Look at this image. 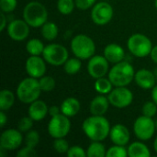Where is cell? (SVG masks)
<instances>
[{"label":"cell","mask_w":157,"mask_h":157,"mask_svg":"<svg viewBox=\"0 0 157 157\" xmlns=\"http://www.w3.org/2000/svg\"><path fill=\"white\" fill-rule=\"evenodd\" d=\"M25 143H26V145L35 148L40 143L39 132L37 131H33V130L29 131L25 137Z\"/></svg>","instance_id":"obj_32"},{"label":"cell","mask_w":157,"mask_h":157,"mask_svg":"<svg viewBox=\"0 0 157 157\" xmlns=\"http://www.w3.org/2000/svg\"><path fill=\"white\" fill-rule=\"evenodd\" d=\"M128 156L130 157H150L151 152L146 144L141 142H134L129 145Z\"/></svg>","instance_id":"obj_22"},{"label":"cell","mask_w":157,"mask_h":157,"mask_svg":"<svg viewBox=\"0 0 157 157\" xmlns=\"http://www.w3.org/2000/svg\"><path fill=\"white\" fill-rule=\"evenodd\" d=\"M6 122H7V116L6 115L5 111L1 110V112H0V126H1V128H4L5 125L6 124Z\"/></svg>","instance_id":"obj_42"},{"label":"cell","mask_w":157,"mask_h":157,"mask_svg":"<svg viewBox=\"0 0 157 157\" xmlns=\"http://www.w3.org/2000/svg\"><path fill=\"white\" fill-rule=\"evenodd\" d=\"M15 103V95L8 89H3L0 92V109L3 111L8 110Z\"/></svg>","instance_id":"obj_24"},{"label":"cell","mask_w":157,"mask_h":157,"mask_svg":"<svg viewBox=\"0 0 157 157\" xmlns=\"http://www.w3.org/2000/svg\"><path fill=\"white\" fill-rule=\"evenodd\" d=\"M154 74H155V80H156V83H157V67L155 69V71H154Z\"/></svg>","instance_id":"obj_46"},{"label":"cell","mask_w":157,"mask_h":157,"mask_svg":"<svg viewBox=\"0 0 157 157\" xmlns=\"http://www.w3.org/2000/svg\"><path fill=\"white\" fill-rule=\"evenodd\" d=\"M83 132L92 142H102L110 132V124L104 116L92 115L86 118L82 125Z\"/></svg>","instance_id":"obj_1"},{"label":"cell","mask_w":157,"mask_h":157,"mask_svg":"<svg viewBox=\"0 0 157 157\" xmlns=\"http://www.w3.org/2000/svg\"><path fill=\"white\" fill-rule=\"evenodd\" d=\"M109 62L103 55H94L92 56L87 63V72L89 75L98 79L100 77H104L109 73Z\"/></svg>","instance_id":"obj_12"},{"label":"cell","mask_w":157,"mask_h":157,"mask_svg":"<svg viewBox=\"0 0 157 157\" xmlns=\"http://www.w3.org/2000/svg\"><path fill=\"white\" fill-rule=\"evenodd\" d=\"M75 6V0H58L57 9L63 15H69L74 11Z\"/></svg>","instance_id":"obj_29"},{"label":"cell","mask_w":157,"mask_h":157,"mask_svg":"<svg viewBox=\"0 0 157 157\" xmlns=\"http://www.w3.org/2000/svg\"><path fill=\"white\" fill-rule=\"evenodd\" d=\"M6 13L2 12L1 13V25H0V30L3 31L6 27H7V19H6V17L5 15Z\"/></svg>","instance_id":"obj_41"},{"label":"cell","mask_w":157,"mask_h":157,"mask_svg":"<svg viewBox=\"0 0 157 157\" xmlns=\"http://www.w3.org/2000/svg\"><path fill=\"white\" fill-rule=\"evenodd\" d=\"M71 121L69 117L65 116L63 113H60L54 117H52L51 121L48 123V132L51 137L64 138L70 132Z\"/></svg>","instance_id":"obj_8"},{"label":"cell","mask_w":157,"mask_h":157,"mask_svg":"<svg viewBox=\"0 0 157 157\" xmlns=\"http://www.w3.org/2000/svg\"><path fill=\"white\" fill-rule=\"evenodd\" d=\"M104 56L109 62V63L115 64L123 61L125 57V52L121 45L117 43H110L105 47Z\"/></svg>","instance_id":"obj_19"},{"label":"cell","mask_w":157,"mask_h":157,"mask_svg":"<svg viewBox=\"0 0 157 157\" xmlns=\"http://www.w3.org/2000/svg\"><path fill=\"white\" fill-rule=\"evenodd\" d=\"M41 92L39 80L31 76L23 79L17 87V97L24 104H30L37 100Z\"/></svg>","instance_id":"obj_4"},{"label":"cell","mask_w":157,"mask_h":157,"mask_svg":"<svg viewBox=\"0 0 157 157\" xmlns=\"http://www.w3.org/2000/svg\"><path fill=\"white\" fill-rule=\"evenodd\" d=\"M97 0H75V6L81 10H86L95 5Z\"/></svg>","instance_id":"obj_39"},{"label":"cell","mask_w":157,"mask_h":157,"mask_svg":"<svg viewBox=\"0 0 157 157\" xmlns=\"http://www.w3.org/2000/svg\"><path fill=\"white\" fill-rule=\"evenodd\" d=\"M128 156V149L122 145L114 144L107 150L106 157H126Z\"/></svg>","instance_id":"obj_30"},{"label":"cell","mask_w":157,"mask_h":157,"mask_svg":"<svg viewBox=\"0 0 157 157\" xmlns=\"http://www.w3.org/2000/svg\"><path fill=\"white\" fill-rule=\"evenodd\" d=\"M7 34L15 41H22L29 35V25L23 19H15L7 25Z\"/></svg>","instance_id":"obj_14"},{"label":"cell","mask_w":157,"mask_h":157,"mask_svg":"<svg viewBox=\"0 0 157 157\" xmlns=\"http://www.w3.org/2000/svg\"><path fill=\"white\" fill-rule=\"evenodd\" d=\"M127 47L133 56L137 58H144L150 55L154 46L147 36L141 33H135L128 39Z\"/></svg>","instance_id":"obj_6"},{"label":"cell","mask_w":157,"mask_h":157,"mask_svg":"<svg viewBox=\"0 0 157 157\" xmlns=\"http://www.w3.org/2000/svg\"><path fill=\"white\" fill-rule=\"evenodd\" d=\"M69 148L68 142L63 138H57L53 142V149L58 154H67Z\"/></svg>","instance_id":"obj_33"},{"label":"cell","mask_w":157,"mask_h":157,"mask_svg":"<svg viewBox=\"0 0 157 157\" xmlns=\"http://www.w3.org/2000/svg\"><path fill=\"white\" fill-rule=\"evenodd\" d=\"M71 50L75 57L81 60H87L95 55L96 44L87 35L78 34L71 40Z\"/></svg>","instance_id":"obj_5"},{"label":"cell","mask_w":157,"mask_h":157,"mask_svg":"<svg viewBox=\"0 0 157 157\" xmlns=\"http://www.w3.org/2000/svg\"><path fill=\"white\" fill-rule=\"evenodd\" d=\"M156 131L155 121L147 116L138 117L133 123V132L136 137L141 141L150 140Z\"/></svg>","instance_id":"obj_9"},{"label":"cell","mask_w":157,"mask_h":157,"mask_svg":"<svg viewBox=\"0 0 157 157\" xmlns=\"http://www.w3.org/2000/svg\"><path fill=\"white\" fill-rule=\"evenodd\" d=\"M106 154L107 150L105 145L97 141H93L86 150V155L88 157H104L106 156Z\"/></svg>","instance_id":"obj_25"},{"label":"cell","mask_w":157,"mask_h":157,"mask_svg":"<svg viewBox=\"0 0 157 157\" xmlns=\"http://www.w3.org/2000/svg\"><path fill=\"white\" fill-rule=\"evenodd\" d=\"M155 126H156V130H157V119L155 120Z\"/></svg>","instance_id":"obj_48"},{"label":"cell","mask_w":157,"mask_h":157,"mask_svg":"<svg viewBox=\"0 0 157 157\" xmlns=\"http://www.w3.org/2000/svg\"><path fill=\"white\" fill-rule=\"evenodd\" d=\"M23 141V136L21 132L17 129H7L4 131L0 137V147L5 150L12 151L17 149Z\"/></svg>","instance_id":"obj_13"},{"label":"cell","mask_w":157,"mask_h":157,"mask_svg":"<svg viewBox=\"0 0 157 157\" xmlns=\"http://www.w3.org/2000/svg\"><path fill=\"white\" fill-rule=\"evenodd\" d=\"M113 84L109 80V78H105V77H100L96 79L95 83V89L98 93L101 95H106L109 94L110 91L112 90Z\"/></svg>","instance_id":"obj_27"},{"label":"cell","mask_w":157,"mask_h":157,"mask_svg":"<svg viewBox=\"0 0 157 157\" xmlns=\"http://www.w3.org/2000/svg\"><path fill=\"white\" fill-rule=\"evenodd\" d=\"M67 156L68 157H86V151H85L82 147L80 146H72L69 148L67 152Z\"/></svg>","instance_id":"obj_37"},{"label":"cell","mask_w":157,"mask_h":157,"mask_svg":"<svg viewBox=\"0 0 157 157\" xmlns=\"http://www.w3.org/2000/svg\"><path fill=\"white\" fill-rule=\"evenodd\" d=\"M134 80L137 86L143 89H153V87L156 85L154 72L145 68L140 69L135 73Z\"/></svg>","instance_id":"obj_17"},{"label":"cell","mask_w":157,"mask_h":157,"mask_svg":"<svg viewBox=\"0 0 157 157\" xmlns=\"http://www.w3.org/2000/svg\"><path fill=\"white\" fill-rule=\"evenodd\" d=\"M154 149H155V153L157 154V137L155 138V143H154Z\"/></svg>","instance_id":"obj_45"},{"label":"cell","mask_w":157,"mask_h":157,"mask_svg":"<svg viewBox=\"0 0 157 157\" xmlns=\"http://www.w3.org/2000/svg\"><path fill=\"white\" fill-rule=\"evenodd\" d=\"M135 72L132 63L121 61L109 71V78L114 86H127L134 79Z\"/></svg>","instance_id":"obj_2"},{"label":"cell","mask_w":157,"mask_h":157,"mask_svg":"<svg viewBox=\"0 0 157 157\" xmlns=\"http://www.w3.org/2000/svg\"><path fill=\"white\" fill-rule=\"evenodd\" d=\"M62 113L61 112V108L58 107V106H52L49 108V115L51 117H54L58 114Z\"/></svg>","instance_id":"obj_40"},{"label":"cell","mask_w":157,"mask_h":157,"mask_svg":"<svg viewBox=\"0 0 157 157\" xmlns=\"http://www.w3.org/2000/svg\"><path fill=\"white\" fill-rule=\"evenodd\" d=\"M152 99L157 105V84L152 89Z\"/></svg>","instance_id":"obj_44"},{"label":"cell","mask_w":157,"mask_h":157,"mask_svg":"<svg viewBox=\"0 0 157 157\" xmlns=\"http://www.w3.org/2000/svg\"><path fill=\"white\" fill-rule=\"evenodd\" d=\"M109 137L114 144L126 146L130 142L131 134L126 126L123 124H116L111 127Z\"/></svg>","instance_id":"obj_16"},{"label":"cell","mask_w":157,"mask_h":157,"mask_svg":"<svg viewBox=\"0 0 157 157\" xmlns=\"http://www.w3.org/2000/svg\"><path fill=\"white\" fill-rule=\"evenodd\" d=\"M48 11L44 5L38 1L28 3L23 9V19L32 28H41L47 22Z\"/></svg>","instance_id":"obj_3"},{"label":"cell","mask_w":157,"mask_h":157,"mask_svg":"<svg viewBox=\"0 0 157 157\" xmlns=\"http://www.w3.org/2000/svg\"><path fill=\"white\" fill-rule=\"evenodd\" d=\"M28 114L33 121H40L49 114V108L44 101L37 99L29 104Z\"/></svg>","instance_id":"obj_18"},{"label":"cell","mask_w":157,"mask_h":157,"mask_svg":"<svg viewBox=\"0 0 157 157\" xmlns=\"http://www.w3.org/2000/svg\"><path fill=\"white\" fill-rule=\"evenodd\" d=\"M82 67V63L81 59L75 57V58H71L68 59L65 63L63 64V69L64 72L68 75H75L77 74Z\"/></svg>","instance_id":"obj_28"},{"label":"cell","mask_w":157,"mask_h":157,"mask_svg":"<svg viewBox=\"0 0 157 157\" xmlns=\"http://www.w3.org/2000/svg\"><path fill=\"white\" fill-rule=\"evenodd\" d=\"M150 57H151L152 61L157 64V45L153 47V49L151 51V53H150Z\"/></svg>","instance_id":"obj_43"},{"label":"cell","mask_w":157,"mask_h":157,"mask_svg":"<svg viewBox=\"0 0 157 157\" xmlns=\"http://www.w3.org/2000/svg\"><path fill=\"white\" fill-rule=\"evenodd\" d=\"M113 7L107 2H99L94 5L91 10L92 21L98 26L107 25L113 17Z\"/></svg>","instance_id":"obj_11"},{"label":"cell","mask_w":157,"mask_h":157,"mask_svg":"<svg viewBox=\"0 0 157 157\" xmlns=\"http://www.w3.org/2000/svg\"><path fill=\"white\" fill-rule=\"evenodd\" d=\"M155 8L157 10V0H155Z\"/></svg>","instance_id":"obj_47"},{"label":"cell","mask_w":157,"mask_h":157,"mask_svg":"<svg viewBox=\"0 0 157 157\" xmlns=\"http://www.w3.org/2000/svg\"><path fill=\"white\" fill-rule=\"evenodd\" d=\"M17 5V0H0V8L4 13L13 12Z\"/></svg>","instance_id":"obj_36"},{"label":"cell","mask_w":157,"mask_h":157,"mask_svg":"<svg viewBox=\"0 0 157 157\" xmlns=\"http://www.w3.org/2000/svg\"><path fill=\"white\" fill-rule=\"evenodd\" d=\"M111 106L117 109L129 107L133 100L132 92L126 86H116L110 91L108 97Z\"/></svg>","instance_id":"obj_10"},{"label":"cell","mask_w":157,"mask_h":157,"mask_svg":"<svg viewBox=\"0 0 157 157\" xmlns=\"http://www.w3.org/2000/svg\"><path fill=\"white\" fill-rule=\"evenodd\" d=\"M142 112L143 115L153 118L157 113V105L154 101H147L144 104Z\"/></svg>","instance_id":"obj_34"},{"label":"cell","mask_w":157,"mask_h":157,"mask_svg":"<svg viewBox=\"0 0 157 157\" xmlns=\"http://www.w3.org/2000/svg\"><path fill=\"white\" fill-rule=\"evenodd\" d=\"M41 36L46 40H53L57 38L58 33H59V29L58 26L54 22H46L41 26Z\"/></svg>","instance_id":"obj_23"},{"label":"cell","mask_w":157,"mask_h":157,"mask_svg":"<svg viewBox=\"0 0 157 157\" xmlns=\"http://www.w3.org/2000/svg\"><path fill=\"white\" fill-rule=\"evenodd\" d=\"M32 126H33V120L29 116L23 117L22 119H20L17 124V128L21 132H28L29 131L31 130Z\"/></svg>","instance_id":"obj_35"},{"label":"cell","mask_w":157,"mask_h":157,"mask_svg":"<svg viewBox=\"0 0 157 157\" xmlns=\"http://www.w3.org/2000/svg\"><path fill=\"white\" fill-rule=\"evenodd\" d=\"M37 155V152L35 151V148L26 145L24 148H21L18 150L17 156V157H34Z\"/></svg>","instance_id":"obj_38"},{"label":"cell","mask_w":157,"mask_h":157,"mask_svg":"<svg viewBox=\"0 0 157 157\" xmlns=\"http://www.w3.org/2000/svg\"><path fill=\"white\" fill-rule=\"evenodd\" d=\"M44 48L43 42L39 39H31L26 44V50L30 55H42Z\"/></svg>","instance_id":"obj_26"},{"label":"cell","mask_w":157,"mask_h":157,"mask_svg":"<svg viewBox=\"0 0 157 157\" xmlns=\"http://www.w3.org/2000/svg\"><path fill=\"white\" fill-rule=\"evenodd\" d=\"M40 86L42 92H50L55 87V80L53 77L49 75H43L39 79Z\"/></svg>","instance_id":"obj_31"},{"label":"cell","mask_w":157,"mask_h":157,"mask_svg":"<svg viewBox=\"0 0 157 157\" xmlns=\"http://www.w3.org/2000/svg\"><path fill=\"white\" fill-rule=\"evenodd\" d=\"M42 57L46 63L49 64L59 66L63 65L65 62L68 60L69 54L67 49L58 43H52L45 46L44 51L42 52Z\"/></svg>","instance_id":"obj_7"},{"label":"cell","mask_w":157,"mask_h":157,"mask_svg":"<svg viewBox=\"0 0 157 157\" xmlns=\"http://www.w3.org/2000/svg\"><path fill=\"white\" fill-rule=\"evenodd\" d=\"M109 100L103 95H99L95 97L89 106V110L92 115L98 116H104L109 109Z\"/></svg>","instance_id":"obj_20"},{"label":"cell","mask_w":157,"mask_h":157,"mask_svg":"<svg viewBox=\"0 0 157 157\" xmlns=\"http://www.w3.org/2000/svg\"><path fill=\"white\" fill-rule=\"evenodd\" d=\"M25 69L29 76L40 79L46 73V62L38 55H30L26 61Z\"/></svg>","instance_id":"obj_15"},{"label":"cell","mask_w":157,"mask_h":157,"mask_svg":"<svg viewBox=\"0 0 157 157\" xmlns=\"http://www.w3.org/2000/svg\"><path fill=\"white\" fill-rule=\"evenodd\" d=\"M60 108H61V112L63 114L71 118V117L77 115V113L80 111L81 104L77 98L70 97V98H65L62 102Z\"/></svg>","instance_id":"obj_21"}]
</instances>
